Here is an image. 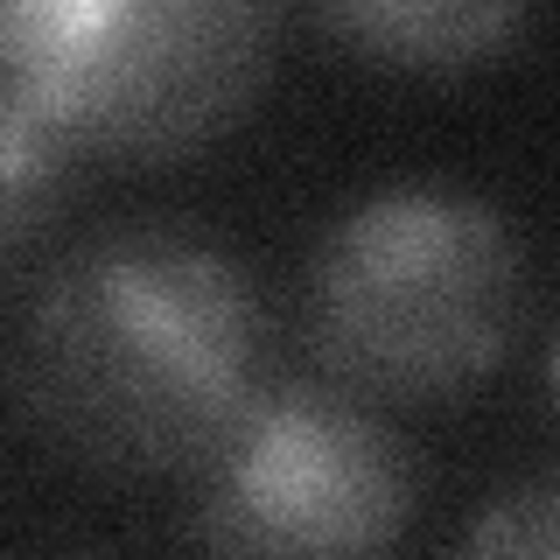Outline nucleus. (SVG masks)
<instances>
[{
    "instance_id": "nucleus-1",
    "label": "nucleus",
    "mask_w": 560,
    "mask_h": 560,
    "mask_svg": "<svg viewBox=\"0 0 560 560\" xmlns=\"http://www.w3.org/2000/svg\"><path fill=\"white\" fill-rule=\"evenodd\" d=\"M267 378L253 267L189 218H119L35 273L14 393L63 463L119 483L189 477Z\"/></svg>"
},
{
    "instance_id": "nucleus-2",
    "label": "nucleus",
    "mask_w": 560,
    "mask_h": 560,
    "mask_svg": "<svg viewBox=\"0 0 560 560\" xmlns=\"http://www.w3.org/2000/svg\"><path fill=\"white\" fill-rule=\"evenodd\" d=\"M533 267L490 197L455 183H385L308 253V364L385 413L448 407L512 358Z\"/></svg>"
},
{
    "instance_id": "nucleus-3",
    "label": "nucleus",
    "mask_w": 560,
    "mask_h": 560,
    "mask_svg": "<svg viewBox=\"0 0 560 560\" xmlns=\"http://www.w3.org/2000/svg\"><path fill=\"white\" fill-rule=\"evenodd\" d=\"M267 70L253 0H0V98L78 162H183L253 113Z\"/></svg>"
},
{
    "instance_id": "nucleus-4",
    "label": "nucleus",
    "mask_w": 560,
    "mask_h": 560,
    "mask_svg": "<svg viewBox=\"0 0 560 560\" xmlns=\"http://www.w3.org/2000/svg\"><path fill=\"white\" fill-rule=\"evenodd\" d=\"M420 512L399 420L337 378L267 372L189 469L203 560H393Z\"/></svg>"
},
{
    "instance_id": "nucleus-5",
    "label": "nucleus",
    "mask_w": 560,
    "mask_h": 560,
    "mask_svg": "<svg viewBox=\"0 0 560 560\" xmlns=\"http://www.w3.org/2000/svg\"><path fill=\"white\" fill-rule=\"evenodd\" d=\"M315 28L385 70L448 78V70L512 57L533 28V8L518 0H343V8H315Z\"/></svg>"
},
{
    "instance_id": "nucleus-6",
    "label": "nucleus",
    "mask_w": 560,
    "mask_h": 560,
    "mask_svg": "<svg viewBox=\"0 0 560 560\" xmlns=\"http://www.w3.org/2000/svg\"><path fill=\"white\" fill-rule=\"evenodd\" d=\"M78 168L84 162L57 133H43L22 105L0 98V273H14L63 224Z\"/></svg>"
},
{
    "instance_id": "nucleus-7",
    "label": "nucleus",
    "mask_w": 560,
    "mask_h": 560,
    "mask_svg": "<svg viewBox=\"0 0 560 560\" xmlns=\"http://www.w3.org/2000/svg\"><path fill=\"white\" fill-rule=\"evenodd\" d=\"M455 560H560V469H539L483 504Z\"/></svg>"
},
{
    "instance_id": "nucleus-8",
    "label": "nucleus",
    "mask_w": 560,
    "mask_h": 560,
    "mask_svg": "<svg viewBox=\"0 0 560 560\" xmlns=\"http://www.w3.org/2000/svg\"><path fill=\"white\" fill-rule=\"evenodd\" d=\"M547 378H553V399H560V329H553V350H547Z\"/></svg>"
}]
</instances>
